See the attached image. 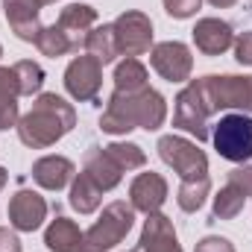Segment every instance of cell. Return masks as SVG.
Here are the masks:
<instances>
[{
  "instance_id": "cell-9",
  "label": "cell",
  "mask_w": 252,
  "mask_h": 252,
  "mask_svg": "<svg viewBox=\"0 0 252 252\" xmlns=\"http://www.w3.org/2000/svg\"><path fill=\"white\" fill-rule=\"evenodd\" d=\"M208 109H205V103H202V97H199V91H196V85L190 82L188 88H182L179 91V97H176V109H173V126H179V129H185L190 135H196V141H208Z\"/></svg>"
},
{
  "instance_id": "cell-25",
  "label": "cell",
  "mask_w": 252,
  "mask_h": 252,
  "mask_svg": "<svg viewBox=\"0 0 252 252\" xmlns=\"http://www.w3.org/2000/svg\"><path fill=\"white\" fill-rule=\"evenodd\" d=\"M35 47H38V50H41L44 56H50V59L73 53V47H70L67 35H64V32L59 30V27H56V24H53V27H41L38 38H35Z\"/></svg>"
},
{
  "instance_id": "cell-31",
  "label": "cell",
  "mask_w": 252,
  "mask_h": 252,
  "mask_svg": "<svg viewBox=\"0 0 252 252\" xmlns=\"http://www.w3.org/2000/svg\"><path fill=\"white\" fill-rule=\"evenodd\" d=\"M235 59L241 64H252V32H244L235 44Z\"/></svg>"
},
{
  "instance_id": "cell-1",
  "label": "cell",
  "mask_w": 252,
  "mask_h": 252,
  "mask_svg": "<svg viewBox=\"0 0 252 252\" xmlns=\"http://www.w3.org/2000/svg\"><path fill=\"white\" fill-rule=\"evenodd\" d=\"M167 118V103L158 91H153L150 85L141 91H115L103 118H100V129L109 135H124L129 129H158Z\"/></svg>"
},
{
  "instance_id": "cell-16",
  "label": "cell",
  "mask_w": 252,
  "mask_h": 252,
  "mask_svg": "<svg viewBox=\"0 0 252 252\" xmlns=\"http://www.w3.org/2000/svg\"><path fill=\"white\" fill-rule=\"evenodd\" d=\"M235 41V32L226 21L220 18H202L196 27H193V44L205 53V56H220L232 47Z\"/></svg>"
},
{
  "instance_id": "cell-12",
  "label": "cell",
  "mask_w": 252,
  "mask_h": 252,
  "mask_svg": "<svg viewBox=\"0 0 252 252\" xmlns=\"http://www.w3.org/2000/svg\"><path fill=\"white\" fill-rule=\"evenodd\" d=\"M47 217V202L35 190H18L9 199V223L18 232H35Z\"/></svg>"
},
{
  "instance_id": "cell-4",
  "label": "cell",
  "mask_w": 252,
  "mask_h": 252,
  "mask_svg": "<svg viewBox=\"0 0 252 252\" xmlns=\"http://www.w3.org/2000/svg\"><path fill=\"white\" fill-rule=\"evenodd\" d=\"M132 220H135V208L126 205V202H109L100 214V220L82 235V244L79 252H109L115 250L132 229Z\"/></svg>"
},
{
  "instance_id": "cell-35",
  "label": "cell",
  "mask_w": 252,
  "mask_h": 252,
  "mask_svg": "<svg viewBox=\"0 0 252 252\" xmlns=\"http://www.w3.org/2000/svg\"><path fill=\"white\" fill-rule=\"evenodd\" d=\"M44 3H56V0H44Z\"/></svg>"
},
{
  "instance_id": "cell-14",
  "label": "cell",
  "mask_w": 252,
  "mask_h": 252,
  "mask_svg": "<svg viewBox=\"0 0 252 252\" xmlns=\"http://www.w3.org/2000/svg\"><path fill=\"white\" fill-rule=\"evenodd\" d=\"M41 6H44V0H6L9 27H12V32L21 41H32L35 44V38L41 32V24H38Z\"/></svg>"
},
{
  "instance_id": "cell-24",
  "label": "cell",
  "mask_w": 252,
  "mask_h": 252,
  "mask_svg": "<svg viewBox=\"0 0 252 252\" xmlns=\"http://www.w3.org/2000/svg\"><path fill=\"white\" fill-rule=\"evenodd\" d=\"M147 88V67L138 59H124L115 70V91H141Z\"/></svg>"
},
{
  "instance_id": "cell-33",
  "label": "cell",
  "mask_w": 252,
  "mask_h": 252,
  "mask_svg": "<svg viewBox=\"0 0 252 252\" xmlns=\"http://www.w3.org/2000/svg\"><path fill=\"white\" fill-rule=\"evenodd\" d=\"M211 6H220V9H226V6H235L238 0H208Z\"/></svg>"
},
{
  "instance_id": "cell-3",
  "label": "cell",
  "mask_w": 252,
  "mask_h": 252,
  "mask_svg": "<svg viewBox=\"0 0 252 252\" xmlns=\"http://www.w3.org/2000/svg\"><path fill=\"white\" fill-rule=\"evenodd\" d=\"M208 115L226 112V109H241L252 112V76H202L193 79Z\"/></svg>"
},
{
  "instance_id": "cell-19",
  "label": "cell",
  "mask_w": 252,
  "mask_h": 252,
  "mask_svg": "<svg viewBox=\"0 0 252 252\" xmlns=\"http://www.w3.org/2000/svg\"><path fill=\"white\" fill-rule=\"evenodd\" d=\"M32 179L47 190H62L73 179V161L64 156H44L32 164Z\"/></svg>"
},
{
  "instance_id": "cell-37",
  "label": "cell",
  "mask_w": 252,
  "mask_h": 252,
  "mask_svg": "<svg viewBox=\"0 0 252 252\" xmlns=\"http://www.w3.org/2000/svg\"><path fill=\"white\" fill-rule=\"evenodd\" d=\"M129 252H138V250H129Z\"/></svg>"
},
{
  "instance_id": "cell-21",
  "label": "cell",
  "mask_w": 252,
  "mask_h": 252,
  "mask_svg": "<svg viewBox=\"0 0 252 252\" xmlns=\"http://www.w3.org/2000/svg\"><path fill=\"white\" fill-rule=\"evenodd\" d=\"M18 97L21 85L12 67H0V129L18 124Z\"/></svg>"
},
{
  "instance_id": "cell-8",
  "label": "cell",
  "mask_w": 252,
  "mask_h": 252,
  "mask_svg": "<svg viewBox=\"0 0 252 252\" xmlns=\"http://www.w3.org/2000/svg\"><path fill=\"white\" fill-rule=\"evenodd\" d=\"M100 82H103V62L94 59L91 53L88 56H76L64 70V88L79 103H97Z\"/></svg>"
},
{
  "instance_id": "cell-11",
  "label": "cell",
  "mask_w": 252,
  "mask_h": 252,
  "mask_svg": "<svg viewBox=\"0 0 252 252\" xmlns=\"http://www.w3.org/2000/svg\"><path fill=\"white\" fill-rule=\"evenodd\" d=\"M247 196H252V167H238L229 173L226 185L214 196V217H220V220L238 217Z\"/></svg>"
},
{
  "instance_id": "cell-13",
  "label": "cell",
  "mask_w": 252,
  "mask_h": 252,
  "mask_svg": "<svg viewBox=\"0 0 252 252\" xmlns=\"http://www.w3.org/2000/svg\"><path fill=\"white\" fill-rule=\"evenodd\" d=\"M94 24H97V12H94L91 6H82V3H70V6H64L62 15H59V21H56V27L67 35L73 53H79V50L85 47L88 32H91Z\"/></svg>"
},
{
  "instance_id": "cell-5",
  "label": "cell",
  "mask_w": 252,
  "mask_h": 252,
  "mask_svg": "<svg viewBox=\"0 0 252 252\" xmlns=\"http://www.w3.org/2000/svg\"><path fill=\"white\" fill-rule=\"evenodd\" d=\"M211 141H214V150L226 161L247 164L252 158V118L247 112H229V115H223L214 124Z\"/></svg>"
},
{
  "instance_id": "cell-7",
  "label": "cell",
  "mask_w": 252,
  "mask_h": 252,
  "mask_svg": "<svg viewBox=\"0 0 252 252\" xmlns=\"http://www.w3.org/2000/svg\"><path fill=\"white\" fill-rule=\"evenodd\" d=\"M115 41H118V53L126 59H135L141 53L150 50L153 44V21L144 12H124L115 24Z\"/></svg>"
},
{
  "instance_id": "cell-32",
  "label": "cell",
  "mask_w": 252,
  "mask_h": 252,
  "mask_svg": "<svg viewBox=\"0 0 252 252\" xmlns=\"http://www.w3.org/2000/svg\"><path fill=\"white\" fill-rule=\"evenodd\" d=\"M0 252H21V241L15 238V232L0 226Z\"/></svg>"
},
{
  "instance_id": "cell-29",
  "label": "cell",
  "mask_w": 252,
  "mask_h": 252,
  "mask_svg": "<svg viewBox=\"0 0 252 252\" xmlns=\"http://www.w3.org/2000/svg\"><path fill=\"white\" fill-rule=\"evenodd\" d=\"M199 3L202 0H164V9H167V15L170 18H190L196 9H199Z\"/></svg>"
},
{
  "instance_id": "cell-18",
  "label": "cell",
  "mask_w": 252,
  "mask_h": 252,
  "mask_svg": "<svg viewBox=\"0 0 252 252\" xmlns=\"http://www.w3.org/2000/svg\"><path fill=\"white\" fill-rule=\"evenodd\" d=\"M150 220L144 223V235H141V247L138 252H182L176 241V229L164 214H147Z\"/></svg>"
},
{
  "instance_id": "cell-17",
  "label": "cell",
  "mask_w": 252,
  "mask_h": 252,
  "mask_svg": "<svg viewBox=\"0 0 252 252\" xmlns=\"http://www.w3.org/2000/svg\"><path fill=\"white\" fill-rule=\"evenodd\" d=\"M82 173L97 185L100 190H112L118 182H121V176H124V167L106 153V147H94V150H88L85 153V164H82Z\"/></svg>"
},
{
  "instance_id": "cell-30",
  "label": "cell",
  "mask_w": 252,
  "mask_h": 252,
  "mask_svg": "<svg viewBox=\"0 0 252 252\" xmlns=\"http://www.w3.org/2000/svg\"><path fill=\"white\" fill-rule=\"evenodd\" d=\"M193 252H235V247H232L226 238L208 235V238H202V241L196 244V250H193Z\"/></svg>"
},
{
  "instance_id": "cell-20",
  "label": "cell",
  "mask_w": 252,
  "mask_h": 252,
  "mask_svg": "<svg viewBox=\"0 0 252 252\" xmlns=\"http://www.w3.org/2000/svg\"><path fill=\"white\" fill-rule=\"evenodd\" d=\"M44 244L50 252H79V244H82V232L73 220L67 217H56L47 232H44Z\"/></svg>"
},
{
  "instance_id": "cell-27",
  "label": "cell",
  "mask_w": 252,
  "mask_h": 252,
  "mask_svg": "<svg viewBox=\"0 0 252 252\" xmlns=\"http://www.w3.org/2000/svg\"><path fill=\"white\" fill-rule=\"evenodd\" d=\"M208 190H211L208 176H205V179H193V182H182V185H179V193H176V202H179L182 211H196V208L205 202Z\"/></svg>"
},
{
  "instance_id": "cell-23",
  "label": "cell",
  "mask_w": 252,
  "mask_h": 252,
  "mask_svg": "<svg viewBox=\"0 0 252 252\" xmlns=\"http://www.w3.org/2000/svg\"><path fill=\"white\" fill-rule=\"evenodd\" d=\"M85 47H88V53H91L94 59H100L103 64L115 62V59L121 56V53H118V41H115V30H112V24H103V27L91 30Z\"/></svg>"
},
{
  "instance_id": "cell-2",
  "label": "cell",
  "mask_w": 252,
  "mask_h": 252,
  "mask_svg": "<svg viewBox=\"0 0 252 252\" xmlns=\"http://www.w3.org/2000/svg\"><path fill=\"white\" fill-rule=\"evenodd\" d=\"M73 124H76V112L70 103H64L59 94H41L32 103V109L21 118L18 138L32 150H44L56 144L62 135H67Z\"/></svg>"
},
{
  "instance_id": "cell-6",
  "label": "cell",
  "mask_w": 252,
  "mask_h": 252,
  "mask_svg": "<svg viewBox=\"0 0 252 252\" xmlns=\"http://www.w3.org/2000/svg\"><path fill=\"white\" fill-rule=\"evenodd\" d=\"M158 156L164 164H170L182 182H193V179H205L208 176V158L205 153L179 135H164L158 138Z\"/></svg>"
},
{
  "instance_id": "cell-26",
  "label": "cell",
  "mask_w": 252,
  "mask_h": 252,
  "mask_svg": "<svg viewBox=\"0 0 252 252\" xmlns=\"http://www.w3.org/2000/svg\"><path fill=\"white\" fill-rule=\"evenodd\" d=\"M15 76H18V85H21V94H38L41 85H44V70L41 64L30 62V59H21V62L12 64Z\"/></svg>"
},
{
  "instance_id": "cell-28",
  "label": "cell",
  "mask_w": 252,
  "mask_h": 252,
  "mask_svg": "<svg viewBox=\"0 0 252 252\" xmlns=\"http://www.w3.org/2000/svg\"><path fill=\"white\" fill-rule=\"evenodd\" d=\"M106 153L124 167V170H135V167H144V161H147V156H144V150L138 147V144H109L106 147Z\"/></svg>"
},
{
  "instance_id": "cell-22",
  "label": "cell",
  "mask_w": 252,
  "mask_h": 252,
  "mask_svg": "<svg viewBox=\"0 0 252 252\" xmlns=\"http://www.w3.org/2000/svg\"><path fill=\"white\" fill-rule=\"evenodd\" d=\"M100 202H103V190L97 188L85 173H79L73 179V185H70V205L79 214H91V211L100 208Z\"/></svg>"
},
{
  "instance_id": "cell-36",
  "label": "cell",
  "mask_w": 252,
  "mask_h": 252,
  "mask_svg": "<svg viewBox=\"0 0 252 252\" xmlns=\"http://www.w3.org/2000/svg\"><path fill=\"white\" fill-rule=\"evenodd\" d=\"M0 56H3V47H0Z\"/></svg>"
},
{
  "instance_id": "cell-34",
  "label": "cell",
  "mask_w": 252,
  "mask_h": 252,
  "mask_svg": "<svg viewBox=\"0 0 252 252\" xmlns=\"http://www.w3.org/2000/svg\"><path fill=\"white\" fill-rule=\"evenodd\" d=\"M3 185H6V170L0 167V190H3Z\"/></svg>"
},
{
  "instance_id": "cell-15",
  "label": "cell",
  "mask_w": 252,
  "mask_h": 252,
  "mask_svg": "<svg viewBox=\"0 0 252 252\" xmlns=\"http://www.w3.org/2000/svg\"><path fill=\"white\" fill-rule=\"evenodd\" d=\"M129 199H132V208L144 211V214H156L164 199H167V182L158 176V173H141L132 179L129 185Z\"/></svg>"
},
{
  "instance_id": "cell-10",
  "label": "cell",
  "mask_w": 252,
  "mask_h": 252,
  "mask_svg": "<svg viewBox=\"0 0 252 252\" xmlns=\"http://www.w3.org/2000/svg\"><path fill=\"white\" fill-rule=\"evenodd\" d=\"M150 64L167 79V82H185L193 70V56L182 41H161L153 47Z\"/></svg>"
}]
</instances>
